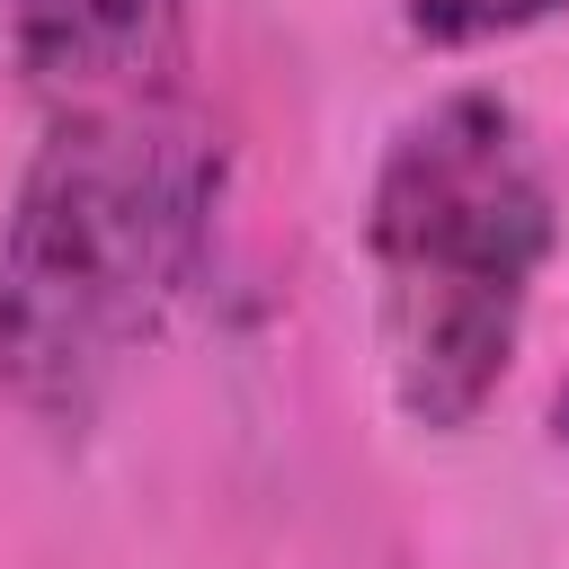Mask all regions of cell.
I'll use <instances>...</instances> for the list:
<instances>
[{
    "mask_svg": "<svg viewBox=\"0 0 569 569\" xmlns=\"http://www.w3.org/2000/svg\"><path fill=\"white\" fill-rule=\"evenodd\" d=\"M551 445H569V373H560V391H551Z\"/></svg>",
    "mask_w": 569,
    "mask_h": 569,
    "instance_id": "5",
    "label": "cell"
},
{
    "mask_svg": "<svg viewBox=\"0 0 569 569\" xmlns=\"http://www.w3.org/2000/svg\"><path fill=\"white\" fill-rule=\"evenodd\" d=\"M551 249L560 196L498 89H445L382 142L365 258L382 311V382L409 427L462 436L498 400Z\"/></svg>",
    "mask_w": 569,
    "mask_h": 569,
    "instance_id": "2",
    "label": "cell"
},
{
    "mask_svg": "<svg viewBox=\"0 0 569 569\" xmlns=\"http://www.w3.org/2000/svg\"><path fill=\"white\" fill-rule=\"evenodd\" d=\"M18 80L71 107H160L187 71V0H9Z\"/></svg>",
    "mask_w": 569,
    "mask_h": 569,
    "instance_id": "3",
    "label": "cell"
},
{
    "mask_svg": "<svg viewBox=\"0 0 569 569\" xmlns=\"http://www.w3.org/2000/svg\"><path fill=\"white\" fill-rule=\"evenodd\" d=\"M569 0H400V27L436 53H471V44H498V36H525L542 18H560Z\"/></svg>",
    "mask_w": 569,
    "mask_h": 569,
    "instance_id": "4",
    "label": "cell"
},
{
    "mask_svg": "<svg viewBox=\"0 0 569 569\" xmlns=\"http://www.w3.org/2000/svg\"><path fill=\"white\" fill-rule=\"evenodd\" d=\"M222 142L178 98L44 124L0 222V391L44 436H80L204 284Z\"/></svg>",
    "mask_w": 569,
    "mask_h": 569,
    "instance_id": "1",
    "label": "cell"
}]
</instances>
